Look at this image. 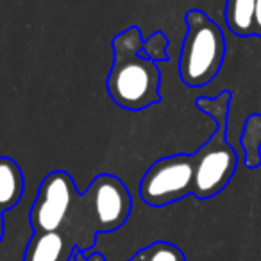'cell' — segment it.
<instances>
[{"mask_svg": "<svg viewBox=\"0 0 261 261\" xmlns=\"http://www.w3.org/2000/svg\"><path fill=\"white\" fill-rule=\"evenodd\" d=\"M68 245L59 231L36 232L29 242L23 261H66Z\"/></svg>", "mask_w": 261, "mask_h": 261, "instance_id": "52a82bcc", "label": "cell"}, {"mask_svg": "<svg viewBox=\"0 0 261 261\" xmlns=\"http://www.w3.org/2000/svg\"><path fill=\"white\" fill-rule=\"evenodd\" d=\"M115 63L108 75V93L116 106L140 111L161 100L160 66L142 54L143 40L138 27H129L113 40Z\"/></svg>", "mask_w": 261, "mask_h": 261, "instance_id": "6da1fadb", "label": "cell"}, {"mask_svg": "<svg viewBox=\"0 0 261 261\" xmlns=\"http://www.w3.org/2000/svg\"><path fill=\"white\" fill-rule=\"evenodd\" d=\"M231 93L224 91L217 98H199L197 106L211 115L217 120L218 127L195 154H192L193 160V195L206 200L220 193L229 185L231 177L236 172L238 156L234 149L225 140V129H227V108Z\"/></svg>", "mask_w": 261, "mask_h": 261, "instance_id": "7a4b0ae2", "label": "cell"}, {"mask_svg": "<svg viewBox=\"0 0 261 261\" xmlns=\"http://www.w3.org/2000/svg\"><path fill=\"white\" fill-rule=\"evenodd\" d=\"M91 220L98 231L118 229L130 213V193L118 177L102 174L86 192Z\"/></svg>", "mask_w": 261, "mask_h": 261, "instance_id": "8992f818", "label": "cell"}, {"mask_svg": "<svg viewBox=\"0 0 261 261\" xmlns=\"http://www.w3.org/2000/svg\"><path fill=\"white\" fill-rule=\"evenodd\" d=\"M186 38L179 58V75L190 88L210 84L220 72L225 56V40L220 27L199 9L186 15Z\"/></svg>", "mask_w": 261, "mask_h": 261, "instance_id": "3957f363", "label": "cell"}, {"mask_svg": "<svg viewBox=\"0 0 261 261\" xmlns=\"http://www.w3.org/2000/svg\"><path fill=\"white\" fill-rule=\"evenodd\" d=\"M261 145V116H250L245 123L243 130V147H245V161L249 167H257L259 165V156L257 149Z\"/></svg>", "mask_w": 261, "mask_h": 261, "instance_id": "8fae6325", "label": "cell"}, {"mask_svg": "<svg viewBox=\"0 0 261 261\" xmlns=\"http://www.w3.org/2000/svg\"><path fill=\"white\" fill-rule=\"evenodd\" d=\"M77 199L75 182L66 172L56 170L43 179L31 210V222L36 232L59 231Z\"/></svg>", "mask_w": 261, "mask_h": 261, "instance_id": "5b68a950", "label": "cell"}, {"mask_svg": "<svg viewBox=\"0 0 261 261\" xmlns=\"http://www.w3.org/2000/svg\"><path fill=\"white\" fill-rule=\"evenodd\" d=\"M160 45L161 47L167 45V38H165V34H161V33L154 34L149 41H143V48H145L147 58H150V59H165L167 58V56H165V48H160Z\"/></svg>", "mask_w": 261, "mask_h": 261, "instance_id": "7c38bea8", "label": "cell"}, {"mask_svg": "<svg viewBox=\"0 0 261 261\" xmlns=\"http://www.w3.org/2000/svg\"><path fill=\"white\" fill-rule=\"evenodd\" d=\"M23 193L22 168L11 158H0V211L16 206Z\"/></svg>", "mask_w": 261, "mask_h": 261, "instance_id": "ba28073f", "label": "cell"}, {"mask_svg": "<svg viewBox=\"0 0 261 261\" xmlns=\"http://www.w3.org/2000/svg\"><path fill=\"white\" fill-rule=\"evenodd\" d=\"M129 261H186L181 249L168 242H156L147 249L140 250Z\"/></svg>", "mask_w": 261, "mask_h": 261, "instance_id": "30bf717a", "label": "cell"}, {"mask_svg": "<svg viewBox=\"0 0 261 261\" xmlns=\"http://www.w3.org/2000/svg\"><path fill=\"white\" fill-rule=\"evenodd\" d=\"M254 34L261 38V0H256V16H254Z\"/></svg>", "mask_w": 261, "mask_h": 261, "instance_id": "4fadbf2b", "label": "cell"}, {"mask_svg": "<svg viewBox=\"0 0 261 261\" xmlns=\"http://www.w3.org/2000/svg\"><path fill=\"white\" fill-rule=\"evenodd\" d=\"M193 192V160L186 154L156 161L143 175L140 195L149 206L161 207Z\"/></svg>", "mask_w": 261, "mask_h": 261, "instance_id": "277c9868", "label": "cell"}, {"mask_svg": "<svg viewBox=\"0 0 261 261\" xmlns=\"http://www.w3.org/2000/svg\"><path fill=\"white\" fill-rule=\"evenodd\" d=\"M256 0H227L225 2V22L236 36H252Z\"/></svg>", "mask_w": 261, "mask_h": 261, "instance_id": "9c48e42d", "label": "cell"}, {"mask_svg": "<svg viewBox=\"0 0 261 261\" xmlns=\"http://www.w3.org/2000/svg\"><path fill=\"white\" fill-rule=\"evenodd\" d=\"M4 236V218H2V211H0V240Z\"/></svg>", "mask_w": 261, "mask_h": 261, "instance_id": "5bb4252c", "label": "cell"}]
</instances>
